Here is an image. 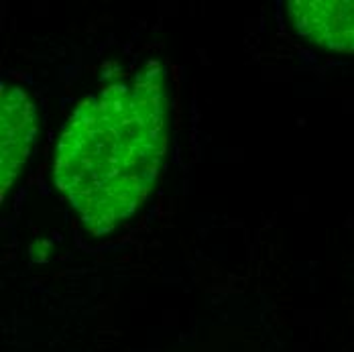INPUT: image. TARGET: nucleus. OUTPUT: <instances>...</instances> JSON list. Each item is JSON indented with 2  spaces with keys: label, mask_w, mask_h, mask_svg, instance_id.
I'll return each instance as SVG.
<instances>
[{
  "label": "nucleus",
  "mask_w": 354,
  "mask_h": 352,
  "mask_svg": "<svg viewBox=\"0 0 354 352\" xmlns=\"http://www.w3.org/2000/svg\"><path fill=\"white\" fill-rule=\"evenodd\" d=\"M167 110L155 64L73 110L57 142L53 181L92 234L118 228L151 194L167 151Z\"/></svg>",
  "instance_id": "1"
},
{
  "label": "nucleus",
  "mask_w": 354,
  "mask_h": 352,
  "mask_svg": "<svg viewBox=\"0 0 354 352\" xmlns=\"http://www.w3.org/2000/svg\"><path fill=\"white\" fill-rule=\"evenodd\" d=\"M37 135V108L21 88H4L0 106V187L2 200L21 176Z\"/></svg>",
  "instance_id": "2"
},
{
  "label": "nucleus",
  "mask_w": 354,
  "mask_h": 352,
  "mask_svg": "<svg viewBox=\"0 0 354 352\" xmlns=\"http://www.w3.org/2000/svg\"><path fill=\"white\" fill-rule=\"evenodd\" d=\"M287 17L306 41L334 53H354V0H291Z\"/></svg>",
  "instance_id": "3"
}]
</instances>
